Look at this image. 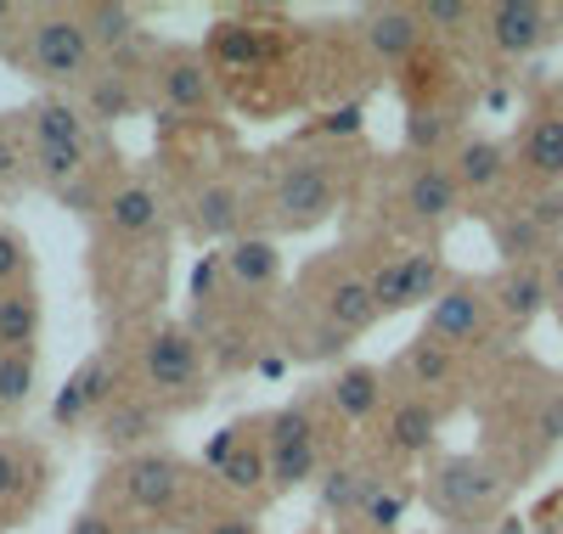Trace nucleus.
<instances>
[{
	"label": "nucleus",
	"instance_id": "nucleus-1",
	"mask_svg": "<svg viewBox=\"0 0 563 534\" xmlns=\"http://www.w3.org/2000/svg\"><path fill=\"white\" fill-rule=\"evenodd\" d=\"M90 507H102L113 512L124 529L141 518L147 529H186L192 534L214 507H203V478L198 467L175 456V450H141V456H119L102 483H97V501Z\"/></svg>",
	"mask_w": 563,
	"mask_h": 534
},
{
	"label": "nucleus",
	"instance_id": "nucleus-2",
	"mask_svg": "<svg viewBox=\"0 0 563 534\" xmlns=\"http://www.w3.org/2000/svg\"><path fill=\"white\" fill-rule=\"evenodd\" d=\"M344 203V169H339V153H282L260 169V214L276 231H316L339 214Z\"/></svg>",
	"mask_w": 563,
	"mask_h": 534
},
{
	"label": "nucleus",
	"instance_id": "nucleus-3",
	"mask_svg": "<svg viewBox=\"0 0 563 534\" xmlns=\"http://www.w3.org/2000/svg\"><path fill=\"white\" fill-rule=\"evenodd\" d=\"M124 360L135 366L141 394L158 400L169 416L209 400V355L198 344L192 321H147L141 337L124 349Z\"/></svg>",
	"mask_w": 563,
	"mask_h": 534
},
{
	"label": "nucleus",
	"instance_id": "nucleus-4",
	"mask_svg": "<svg viewBox=\"0 0 563 534\" xmlns=\"http://www.w3.org/2000/svg\"><path fill=\"white\" fill-rule=\"evenodd\" d=\"M12 68L45 90H63V96H79L90 79L102 74V52L90 45L85 23L74 7H40L12 52Z\"/></svg>",
	"mask_w": 563,
	"mask_h": 534
},
{
	"label": "nucleus",
	"instance_id": "nucleus-5",
	"mask_svg": "<svg viewBox=\"0 0 563 534\" xmlns=\"http://www.w3.org/2000/svg\"><path fill=\"white\" fill-rule=\"evenodd\" d=\"M507 496V478L485 456H434L422 472V501L451 529H485V512H496Z\"/></svg>",
	"mask_w": 563,
	"mask_h": 534
},
{
	"label": "nucleus",
	"instance_id": "nucleus-6",
	"mask_svg": "<svg viewBox=\"0 0 563 534\" xmlns=\"http://www.w3.org/2000/svg\"><path fill=\"white\" fill-rule=\"evenodd\" d=\"M299 299L321 315V321H333L339 332L350 337H366L372 326L384 321L378 299H372V276L366 265H355V254H321L316 265H305L299 276Z\"/></svg>",
	"mask_w": 563,
	"mask_h": 534
},
{
	"label": "nucleus",
	"instance_id": "nucleus-7",
	"mask_svg": "<svg viewBox=\"0 0 563 534\" xmlns=\"http://www.w3.org/2000/svg\"><path fill=\"white\" fill-rule=\"evenodd\" d=\"M265 456H271V496H294L321 478L327 467V433L321 400H294L265 416Z\"/></svg>",
	"mask_w": 563,
	"mask_h": 534
},
{
	"label": "nucleus",
	"instance_id": "nucleus-8",
	"mask_svg": "<svg viewBox=\"0 0 563 534\" xmlns=\"http://www.w3.org/2000/svg\"><path fill=\"white\" fill-rule=\"evenodd\" d=\"M254 220H260V180L249 175H231V169H214L192 198H186V225L203 242H243L254 236Z\"/></svg>",
	"mask_w": 563,
	"mask_h": 534
},
{
	"label": "nucleus",
	"instance_id": "nucleus-9",
	"mask_svg": "<svg viewBox=\"0 0 563 534\" xmlns=\"http://www.w3.org/2000/svg\"><path fill=\"white\" fill-rule=\"evenodd\" d=\"M130 388V360L124 349H97L90 360H79L68 371V382L52 394V427L79 433V427H97L102 411Z\"/></svg>",
	"mask_w": 563,
	"mask_h": 534
},
{
	"label": "nucleus",
	"instance_id": "nucleus-10",
	"mask_svg": "<svg viewBox=\"0 0 563 534\" xmlns=\"http://www.w3.org/2000/svg\"><path fill=\"white\" fill-rule=\"evenodd\" d=\"M147 102L180 119L214 108V68L203 57V45H158L147 63Z\"/></svg>",
	"mask_w": 563,
	"mask_h": 534
},
{
	"label": "nucleus",
	"instance_id": "nucleus-11",
	"mask_svg": "<svg viewBox=\"0 0 563 534\" xmlns=\"http://www.w3.org/2000/svg\"><path fill=\"white\" fill-rule=\"evenodd\" d=\"M366 276H372V299H378L384 315H400V310H417V304H434L445 287H451V281H445L440 248H411V254L378 259Z\"/></svg>",
	"mask_w": 563,
	"mask_h": 534
},
{
	"label": "nucleus",
	"instance_id": "nucleus-12",
	"mask_svg": "<svg viewBox=\"0 0 563 534\" xmlns=\"http://www.w3.org/2000/svg\"><path fill=\"white\" fill-rule=\"evenodd\" d=\"M384 483H389V467L384 461H372V456H327V467L316 478V507L333 518V523L350 529Z\"/></svg>",
	"mask_w": 563,
	"mask_h": 534
},
{
	"label": "nucleus",
	"instance_id": "nucleus-13",
	"mask_svg": "<svg viewBox=\"0 0 563 534\" xmlns=\"http://www.w3.org/2000/svg\"><path fill=\"white\" fill-rule=\"evenodd\" d=\"M164 427H169V411L158 400H147L141 388H124V394L102 411V422H97V445L113 461L119 456H141V450H158Z\"/></svg>",
	"mask_w": 563,
	"mask_h": 534
},
{
	"label": "nucleus",
	"instance_id": "nucleus-14",
	"mask_svg": "<svg viewBox=\"0 0 563 534\" xmlns=\"http://www.w3.org/2000/svg\"><path fill=\"white\" fill-rule=\"evenodd\" d=\"M400 209H406L411 225H429V231L445 225V220H456L462 186H456L451 164H440V158H411L406 175H400Z\"/></svg>",
	"mask_w": 563,
	"mask_h": 534
},
{
	"label": "nucleus",
	"instance_id": "nucleus-15",
	"mask_svg": "<svg viewBox=\"0 0 563 534\" xmlns=\"http://www.w3.org/2000/svg\"><path fill=\"white\" fill-rule=\"evenodd\" d=\"M355 40H361L366 57H378L389 68H411L417 52H422V40H429V29H422L417 7H372V12H361Z\"/></svg>",
	"mask_w": 563,
	"mask_h": 534
},
{
	"label": "nucleus",
	"instance_id": "nucleus-16",
	"mask_svg": "<svg viewBox=\"0 0 563 534\" xmlns=\"http://www.w3.org/2000/svg\"><path fill=\"white\" fill-rule=\"evenodd\" d=\"M389 400H395V388H389L384 366H339L333 377L321 382V405L333 411L339 422H350V427L378 422Z\"/></svg>",
	"mask_w": 563,
	"mask_h": 534
},
{
	"label": "nucleus",
	"instance_id": "nucleus-17",
	"mask_svg": "<svg viewBox=\"0 0 563 534\" xmlns=\"http://www.w3.org/2000/svg\"><path fill=\"white\" fill-rule=\"evenodd\" d=\"M490 326V293L474 281H451L445 293L429 304V337H440L445 349H474Z\"/></svg>",
	"mask_w": 563,
	"mask_h": 534
},
{
	"label": "nucleus",
	"instance_id": "nucleus-18",
	"mask_svg": "<svg viewBox=\"0 0 563 534\" xmlns=\"http://www.w3.org/2000/svg\"><path fill=\"white\" fill-rule=\"evenodd\" d=\"M384 433V456L395 461H417V456H434L440 445V405L422 400V394H395L378 416Z\"/></svg>",
	"mask_w": 563,
	"mask_h": 534
},
{
	"label": "nucleus",
	"instance_id": "nucleus-19",
	"mask_svg": "<svg viewBox=\"0 0 563 534\" xmlns=\"http://www.w3.org/2000/svg\"><path fill=\"white\" fill-rule=\"evenodd\" d=\"M23 130H29V141H57V147H108V130L90 124L79 96H63V90L34 96L23 108Z\"/></svg>",
	"mask_w": 563,
	"mask_h": 534
},
{
	"label": "nucleus",
	"instance_id": "nucleus-20",
	"mask_svg": "<svg viewBox=\"0 0 563 534\" xmlns=\"http://www.w3.org/2000/svg\"><path fill=\"white\" fill-rule=\"evenodd\" d=\"M164 191L153 186V180H141V175H130V180H119L113 191H108V209H102V231L119 242H141V236H153L158 225H164Z\"/></svg>",
	"mask_w": 563,
	"mask_h": 534
},
{
	"label": "nucleus",
	"instance_id": "nucleus-21",
	"mask_svg": "<svg viewBox=\"0 0 563 534\" xmlns=\"http://www.w3.org/2000/svg\"><path fill=\"white\" fill-rule=\"evenodd\" d=\"M45 472H52L45 467V450H34L23 440H0V529H7V518L45 501V490H52Z\"/></svg>",
	"mask_w": 563,
	"mask_h": 534
},
{
	"label": "nucleus",
	"instance_id": "nucleus-22",
	"mask_svg": "<svg viewBox=\"0 0 563 534\" xmlns=\"http://www.w3.org/2000/svg\"><path fill=\"white\" fill-rule=\"evenodd\" d=\"M220 265H225V287L238 299H271L276 281H282V248H276L271 231H254L243 242H231V248L220 254Z\"/></svg>",
	"mask_w": 563,
	"mask_h": 534
},
{
	"label": "nucleus",
	"instance_id": "nucleus-23",
	"mask_svg": "<svg viewBox=\"0 0 563 534\" xmlns=\"http://www.w3.org/2000/svg\"><path fill=\"white\" fill-rule=\"evenodd\" d=\"M479 23H485V40H490L496 57H530L552 34V12L536 7V0H501V7H490Z\"/></svg>",
	"mask_w": 563,
	"mask_h": 534
},
{
	"label": "nucleus",
	"instance_id": "nucleus-24",
	"mask_svg": "<svg viewBox=\"0 0 563 534\" xmlns=\"http://www.w3.org/2000/svg\"><path fill=\"white\" fill-rule=\"evenodd\" d=\"M276 344L288 349L294 360H344L355 337L339 332L333 321H321L305 299H294L288 310H282V326H276Z\"/></svg>",
	"mask_w": 563,
	"mask_h": 534
},
{
	"label": "nucleus",
	"instance_id": "nucleus-25",
	"mask_svg": "<svg viewBox=\"0 0 563 534\" xmlns=\"http://www.w3.org/2000/svg\"><path fill=\"white\" fill-rule=\"evenodd\" d=\"M214 490L231 496V501H260L271 496V456H265V416L249 422L243 445L225 456V467L214 472Z\"/></svg>",
	"mask_w": 563,
	"mask_h": 534
},
{
	"label": "nucleus",
	"instance_id": "nucleus-26",
	"mask_svg": "<svg viewBox=\"0 0 563 534\" xmlns=\"http://www.w3.org/2000/svg\"><path fill=\"white\" fill-rule=\"evenodd\" d=\"M79 108L90 113V124H97V130H108V124H119V119H130V113L147 108V79L102 63V74L79 90Z\"/></svg>",
	"mask_w": 563,
	"mask_h": 534
},
{
	"label": "nucleus",
	"instance_id": "nucleus-27",
	"mask_svg": "<svg viewBox=\"0 0 563 534\" xmlns=\"http://www.w3.org/2000/svg\"><path fill=\"white\" fill-rule=\"evenodd\" d=\"M40 326H45V304L40 287H0V355H40Z\"/></svg>",
	"mask_w": 563,
	"mask_h": 534
},
{
	"label": "nucleus",
	"instance_id": "nucleus-28",
	"mask_svg": "<svg viewBox=\"0 0 563 534\" xmlns=\"http://www.w3.org/2000/svg\"><path fill=\"white\" fill-rule=\"evenodd\" d=\"M547 299H552V281H547L541 265H507L501 281H496V293H490V304L501 310L507 326H530L547 310Z\"/></svg>",
	"mask_w": 563,
	"mask_h": 534
},
{
	"label": "nucleus",
	"instance_id": "nucleus-29",
	"mask_svg": "<svg viewBox=\"0 0 563 534\" xmlns=\"http://www.w3.org/2000/svg\"><path fill=\"white\" fill-rule=\"evenodd\" d=\"M400 394H422V400H434V388H445L451 377H456V349H445L440 337H429V332H417L411 344H406V355H400Z\"/></svg>",
	"mask_w": 563,
	"mask_h": 534
},
{
	"label": "nucleus",
	"instance_id": "nucleus-30",
	"mask_svg": "<svg viewBox=\"0 0 563 534\" xmlns=\"http://www.w3.org/2000/svg\"><path fill=\"white\" fill-rule=\"evenodd\" d=\"M451 175L462 186V198L467 191H496L507 180V147L501 141H485V135H467L456 147V158H451Z\"/></svg>",
	"mask_w": 563,
	"mask_h": 534
},
{
	"label": "nucleus",
	"instance_id": "nucleus-31",
	"mask_svg": "<svg viewBox=\"0 0 563 534\" xmlns=\"http://www.w3.org/2000/svg\"><path fill=\"white\" fill-rule=\"evenodd\" d=\"M519 158H525L530 175H541V180H563V113H547V119H536V124L525 130Z\"/></svg>",
	"mask_w": 563,
	"mask_h": 534
},
{
	"label": "nucleus",
	"instance_id": "nucleus-32",
	"mask_svg": "<svg viewBox=\"0 0 563 534\" xmlns=\"http://www.w3.org/2000/svg\"><path fill=\"white\" fill-rule=\"evenodd\" d=\"M541 248H547V231H541L525 209H512V214L496 220V254H501L507 265H536Z\"/></svg>",
	"mask_w": 563,
	"mask_h": 534
},
{
	"label": "nucleus",
	"instance_id": "nucleus-33",
	"mask_svg": "<svg viewBox=\"0 0 563 534\" xmlns=\"http://www.w3.org/2000/svg\"><path fill=\"white\" fill-rule=\"evenodd\" d=\"M40 388V355H0V422H12Z\"/></svg>",
	"mask_w": 563,
	"mask_h": 534
},
{
	"label": "nucleus",
	"instance_id": "nucleus-34",
	"mask_svg": "<svg viewBox=\"0 0 563 534\" xmlns=\"http://www.w3.org/2000/svg\"><path fill=\"white\" fill-rule=\"evenodd\" d=\"M406 512H411V483L389 478L384 490L366 501V512L355 518V529H361V534H395V529L406 523Z\"/></svg>",
	"mask_w": 563,
	"mask_h": 534
},
{
	"label": "nucleus",
	"instance_id": "nucleus-35",
	"mask_svg": "<svg viewBox=\"0 0 563 534\" xmlns=\"http://www.w3.org/2000/svg\"><path fill=\"white\" fill-rule=\"evenodd\" d=\"M29 186V130L23 113H0V191Z\"/></svg>",
	"mask_w": 563,
	"mask_h": 534
},
{
	"label": "nucleus",
	"instance_id": "nucleus-36",
	"mask_svg": "<svg viewBox=\"0 0 563 534\" xmlns=\"http://www.w3.org/2000/svg\"><path fill=\"white\" fill-rule=\"evenodd\" d=\"M34 270V254H29V236L18 225L0 220V287H23Z\"/></svg>",
	"mask_w": 563,
	"mask_h": 534
},
{
	"label": "nucleus",
	"instance_id": "nucleus-37",
	"mask_svg": "<svg viewBox=\"0 0 563 534\" xmlns=\"http://www.w3.org/2000/svg\"><path fill=\"white\" fill-rule=\"evenodd\" d=\"M417 12H422V29L429 34H462L467 23L479 18L474 7H462V0H434V7H417Z\"/></svg>",
	"mask_w": 563,
	"mask_h": 534
},
{
	"label": "nucleus",
	"instance_id": "nucleus-38",
	"mask_svg": "<svg viewBox=\"0 0 563 534\" xmlns=\"http://www.w3.org/2000/svg\"><path fill=\"white\" fill-rule=\"evenodd\" d=\"M192 534H260V518H254V512H243V507H214Z\"/></svg>",
	"mask_w": 563,
	"mask_h": 534
},
{
	"label": "nucleus",
	"instance_id": "nucleus-39",
	"mask_svg": "<svg viewBox=\"0 0 563 534\" xmlns=\"http://www.w3.org/2000/svg\"><path fill=\"white\" fill-rule=\"evenodd\" d=\"M249 422H254V416H243V422H231V427H220L214 440L203 445V467H209V478H214V472L225 467V456H231V450L243 445V433H249Z\"/></svg>",
	"mask_w": 563,
	"mask_h": 534
},
{
	"label": "nucleus",
	"instance_id": "nucleus-40",
	"mask_svg": "<svg viewBox=\"0 0 563 534\" xmlns=\"http://www.w3.org/2000/svg\"><path fill=\"white\" fill-rule=\"evenodd\" d=\"M29 18H34V7H12V0H0V57H7V63H12V52H18Z\"/></svg>",
	"mask_w": 563,
	"mask_h": 534
},
{
	"label": "nucleus",
	"instance_id": "nucleus-41",
	"mask_svg": "<svg viewBox=\"0 0 563 534\" xmlns=\"http://www.w3.org/2000/svg\"><path fill=\"white\" fill-rule=\"evenodd\" d=\"M68 534H130V529H124L113 512H102V507H85V512H74Z\"/></svg>",
	"mask_w": 563,
	"mask_h": 534
},
{
	"label": "nucleus",
	"instance_id": "nucleus-42",
	"mask_svg": "<svg viewBox=\"0 0 563 534\" xmlns=\"http://www.w3.org/2000/svg\"><path fill=\"white\" fill-rule=\"evenodd\" d=\"M541 440H547V445L563 440V394H552V400L541 405Z\"/></svg>",
	"mask_w": 563,
	"mask_h": 534
},
{
	"label": "nucleus",
	"instance_id": "nucleus-43",
	"mask_svg": "<svg viewBox=\"0 0 563 534\" xmlns=\"http://www.w3.org/2000/svg\"><path fill=\"white\" fill-rule=\"evenodd\" d=\"M552 299L563 304V254H558V265H552Z\"/></svg>",
	"mask_w": 563,
	"mask_h": 534
},
{
	"label": "nucleus",
	"instance_id": "nucleus-44",
	"mask_svg": "<svg viewBox=\"0 0 563 534\" xmlns=\"http://www.w3.org/2000/svg\"><path fill=\"white\" fill-rule=\"evenodd\" d=\"M490 534H525V523L519 518H501V529H490Z\"/></svg>",
	"mask_w": 563,
	"mask_h": 534
},
{
	"label": "nucleus",
	"instance_id": "nucleus-45",
	"mask_svg": "<svg viewBox=\"0 0 563 534\" xmlns=\"http://www.w3.org/2000/svg\"><path fill=\"white\" fill-rule=\"evenodd\" d=\"M451 534H490V529H451Z\"/></svg>",
	"mask_w": 563,
	"mask_h": 534
}]
</instances>
